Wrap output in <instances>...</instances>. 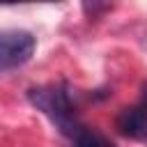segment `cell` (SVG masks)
<instances>
[{
	"mask_svg": "<svg viewBox=\"0 0 147 147\" xmlns=\"http://www.w3.org/2000/svg\"><path fill=\"white\" fill-rule=\"evenodd\" d=\"M28 101L51 119V124L67 138L83 119L78 117V108L74 101V92L67 83H53V85H37L25 92Z\"/></svg>",
	"mask_w": 147,
	"mask_h": 147,
	"instance_id": "obj_1",
	"label": "cell"
},
{
	"mask_svg": "<svg viewBox=\"0 0 147 147\" xmlns=\"http://www.w3.org/2000/svg\"><path fill=\"white\" fill-rule=\"evenodd\" d=\"M37 39L28 30H0V74L11 71L30 62Z\"/></svg>",
	"mask_w": 147,
	"mask_h": 147,
	"instance_id": "obj_2",
	"label": "cell"
},
{
	"mask_svg": "<svg viewBox=\"0 0 147 147\" xmlns=\"http://www.w3.org/2000/svg\"><path fill=\"white\" fill-rule=\"evenodd\" d=\"M115 126L124 138L147 142V83L142 85V92H140L138 101L122 108V113L117 115Z\"/></svg>",
	"mask_w": 147,
	"mask_h": 147,
	"instance_id": "obj_3",
	"label": "cell"
},
{
	"mask_svg": "<svg viewBox=\"0 0 147 147\" xmlns=\"http://www.w3.org/2000/svg\"><path fill=\"white\" fill-rule=\"evenodd\" d=\"M67 140H69V147H117L106 133H101L99 129H94L85 122H80L67 136Z\"/></svg>",
	"mask_w": 147,
	"mask_h": 147,
	"instance_id": "obj_4",
	"label": "cell"
}]
</instances>
